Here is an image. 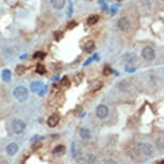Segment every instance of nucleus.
<instances>
[{
    "mask_svg": "<svg viewBox=\"0 0 164 164\" xmlns=\"http://www.w3.org/2000/svg\"><path fill=\"white\" fill-rule=\"evenodd\" d=\"M117 9H118V7H117V6H113V7H112V14H113V15L116 13V10H117Z\"/></svg>",
    "mask_w": 164,
    "mask_h": 164,
    "instance_id": "2f4dec72",
    "label": "nucleus"
},
{
    "mask_svg": "<svg viewBox=\"0 0 164 164\" xmlns=\"http://www.w3.org/2000/svg\"><path fill=\"white\" fill-rule=\"evenodd\" d=\"M12 129L15 134H22L26 129V123L20 119H15L12 123Z\"/></svg>",
    "mask_w": 164,
    "mask_h": 164,
    "instance_id": "7ed1b4c3",
    "label": "nucleus"
},
{
    "mask_svg": "<svg viewBox=\"0 0 164 164\" xmlns=\"http://www.w3.org/2000/svg\"><path fill=\"white\" fill-rule=\"evenodd\" d=\"M73 13V11H72V1H69V7H68V15L69 16H71Z\"/></svg>",
    "mask_w": 164,
    "mask_h": 164,
    "instance_id": "cd10ccee",
    "label": "nucleus"
},
{
    "mask_svg": "<svg viewBox=\"0 0 164 164\" xmlns=\"http://www.w3.org/2000/svg\"><path fill=\"white\" fill-rule=\"evenodd\" d=\"M157 144H158V148H159V149H161V150L164 151V138L158 139Z\"/></svg>",
    "mask_w": 164,
    "mask_h": 164,
    "instance_id": "b1692460",
    "label": "nucleus"
},
{
    "mask_svg": "<svg viewBox=\"0 0 164 164\" xmlns=\"http://www.w3.org/2000/svg\"><path fill=\"white\" fill-rule=\"evenodd\" d=\"M109 114V109L105 104H100L95 108V115L98 116V118L105 119Z\"/></svg>",
    "mask_w": 164,
    "mask_h": 164,
    "instance_id": "39448f33",
    "label": "nucleus"
},
{
    "mask_svg": "<svg viewBox=\"0 0 164 164\" xmlns=\"http://www.w3.org/2000/svg\"><path fill=\"white\" fill-rule=\"evenodd\" d=\"M142 57L147 61H151V60H153L156 58V52H154V49L152 47L146 46L142 50Z\"/></svg>",
    "mask_w": 164,
    "mask_h": 164,
    "instance_id": "20e7f679",
    "label": "nucleus"
},
{
    "mask_svg": "<svg viewBox=\"0 0 164 164\" xmlns=\"http://www.w3.org/2000/svg\"><path fill=\"white\" fill-rule=\"evenodd\" d=\"M45 72H46V69L45 67H44V64L39 63L36 66V73H39V74H45Z\"/></svg>",
    "mask_w": 164,
    "mask_h": 164,
    "instance_id": "aec40b11",
    "label": "nucleus"
},
{
    "mask_svg": "<svg viewBox=\"0 0 164 164\" xmlns=\"http://www.w3.org/2000/svg\"><path fill=\"white\" fill-rule=\"evenodd\" d=\"M163 1H164V0H163Z\"/></svg>",
    "mask_w": 164,
    "mask_h": 164,
    "instance_id": "c9c22d12",
    "label": "nucleus"
},
{
    "mask_svg": "<svg viewBox=\"0 0 164 164\" xmlns=\"http://www.w3.org/2000/svg\"><path fill=\"white\" fill-rule=\"evenodd\" d=\"M85 161H86V164H95V161H97V157H95V154L89 153L85 157Z\"/></svg>",
    "mask_w": 164,
    "mask_h": 164,
    "instance_id": "dca6fc26",
    "label": "nucleus"
},
{
    "mask_svg": "<svg viewBox=\"0 0 164 164\" xmlns=\"http://www.w3.org/2000/svg\"><path fill=\"white\" fill-rule=\"evenodd\" d=\"M79 136H81V138L84 139V141H89V139L91 138V132H90V130H88V129L82 128L79 130Z\"/></svg>",
    "mask_w": 164,
    "mask_h": 164,
    "instance_id": "9d476101",
    "label": "nucleus"
},
{
    "mask_svg": "<svg viewBox=\"0 0 164 164\" xmlns=\"http://www.w3.org/2000/svg\"><path fill=\"white\" fill-rule=\"evenodd\" d=\"M83 78H84V74L83 73H77L74 76V82H76V84H79L83 81Z\"/></svg>",
    "mask_w": 164,
    "mask_h": 164,
    "instance_id": "4be33fe9",
    "label": "nucleus"
},
{
    "mask_svg": "<svg viewBox=\"0 0 164 164\" xmlns=\"http://www.w3.org/2000/svg\"><path fill=\"white\" fill-rule=\"evenodd\" d=\"M66 152V147L63 146V145H58L56 147L54 148V150H53V153L54 154H57V156H61Z\"/></svg>",
    "mask_w": 164,
    "mask_h": 164,
    "instance_id": "f8f14e48",
    "label": "nucleus"
},
{
    "mask_svg": "<svg viewBox=\"0 0 164 164\" xmlns=\"http://www.w3.org/2000/svg\"><path fill=\"white\" fill-rule=\"evenodd\" d=\"M2 79H4V82H6V83H9L11 81V76H12V73H11V71L10 70H8V69H6V70H4L2 71Z\"/></svg>",
    "mask_w": 164,
    "mask_h": 164,
    "instance_id": "4468645a",
    "label": "nucleus"
},
{
    "mask_svg": "<svg viewBox=\"0 0 164 164\" xmlns=\"http://www.w3.org/2000/svg\"><path fill=\"white\" fill-rule=\"evenodd\" d=\"M117 27H118L120 30H122V31H125V30L130 29L131 23H130V20H129L128 17H121V18H119L118 22H117Z\"/></svg>",
    "mask_w": 164,
    "mask_h": 164,
    "instance_id": "423d86ee",
    "label": "nucleus"
},
{
    "mask_svg": "<svg viewBox=\"0 0 164 164\" xmlns=\"http://www.w3.org/2000/svg\"><path fill=\"white\" fill-rule=\"evenodd\" d=\"M125 70H127V71H129V72H134V71H135L134 68H129V67H125Z\"/></svg>",
    "mask_w": 164,
    "mask_h": 164,
    "instance_id": "72a5a7b5",
    "label": "nucleus"
},
{
    "mask_svg": "<svg viewBox=\"0 0 164 164\" xmlns=\"http://www.w3.org/2000/svg\"><path fill=\"white\" fill-rule=\"evenodd\" d=\"M41 146H42V143H41L40 141H39V142H36V144H33V145H32V149H34V150H36V149L40 148Z\"/></svg>",
    "mask_w": 164,
    "mask_h": 164,
    "instance_id": "c85d7f7f",
    "label": "nucleus"
},
{
    "mask_svg": "<svg viewBox=\"0 0 164 164\" xmlns=\"http://www.w3.org/2000/svg\"><path fill=\"white\" fill-rule=\"evenodd\" d=\"M17 151H18V146H17L15 143H11V144L8 145L7 147V153L9 156H14V154L17 153Z\"/></svg>",
    "mask_w": 164,
    "mask_h": 164,
    "instance_id": "9b49d317",
    "label": "nucleus"
},
{
    "mask_svg": "<svg viewBox=\"0 0 164 164\" xmlns=\"http://www.w3.org/2000/svg\"><path fill=\"white\" fill-rule=\"evenodd\" d=\"M118 1H121V0H118Z\"/></svg>",
    "mask_w": 164,
    "mask_h": 164,
    "instance_id": "f704fd0d",
    "label": "nucleus"
},
{
    "mask_svg": "<svg viewBox=\"0 0 164 164\" xmlns=\"http://www.w3.org/2000/svg\"><path fill=\"white\" fill-rule=\"evenodd\" d=\"M62 36H63L62 32H58L55 34V38H56V40H60L61 38H62Z\"/></svg>",
    "mask_w": 164,
    "mask_h": 164,
    "instance_id": "7c9ffc66",
    "label": "nucleus"
},
{
    "mask_svg": "<svg viewBox=\"0 0 164 164\" xmlns=\"http://www.w3.org/2000/svg\"><path fill=\"white\" fill-rule=\"evenodd\" d=\"M59 119H60V117L58 114H53V115L49 116L48 119H47V125H48L50 128H54V127H56V125H58Z\"/></svg>",
    "mask_w": 164,
    "mask_h": 164,
    "instance_id": "0eeeda50",
    "label": "nucleus"
},
{
    "mask_svg": "<svg viewBox=\"0 0 164 164\" xmlns=\"http://www.w3.org/2000/svg\"><path fill=\"white\" fill-rule=\"evenodd\" d=\"M102 86H103V84H102L101 81H97L91 85V90L92 91H98L102 88Z\"/></svg>",
    "mask_w": 164,
    "mask_h": 164,
    "instance_id": "a211bd4d",
    "label": "nucleus"
},
{
    "mask_svg": "<svg viewBox=\"0 0 164 164\" xmlns=\"http://www.w3.org/2000/svg\"><path fill=\"white\" fill-rule=\"evenodd\" d=\"M14 98L16 99L17 101L20 102H25L28 99V95H29V92L27 90V88L23 87V86H18L14 89L13 91Z\"/></svg>",
    "mask_w": 164,
    "mask_h": 164,
    "instance_id": "f03ea898",
    "label": "nucleus"
},
{
    "mask_svg": "<svg viewBox=\"0 0 164 164\" xmlns=\"http://www.w3.org/2000/svg\"><path fill=\"white\" fill-rule=\"evenodd\" d=\"M95 42L93 41H88V42L86 43L85 45H84V50H85L86 53H91L93 49H95Z\"/></svg>",
    "mask_w": 164,
    "mask_h": 164,
    "instance_id": "ddd939ff",
    "label": "nucleus"
},
{
    "mask_svg": "<svg viewBox=\"0 0 164 164\" xmlns=\"http://www.w3.org/2000/svg\"><path fill=\"white\" fill-rule=\"evenodd\" d=\"M99 20H100L99 15H91V16L88 17V20H87V23H88V25H95V24L98 23Z\"/></svg>",
    "mask_w": 164,
    "mask_h": 164,
    "instance_id": "f3484780",
    "label": "nucleus"
},
{
    "mask_svg": "<svg viewBox=\"0 0 164 164\" xmlns=\"http://www.w3.org/2000/svg\"><path fill=\"white\" fill-rule=\"evenodd\" d=\"M103 164H118V163H117L115 160H113V159H106V160L103 162Z\"/></svg>",
    "mask_w": 164,
    "mask_h": 164,
    "instance_id": "bb28decb",
    "label": "nucleus"
},
{
    "mask_svg": "<svg viewBox=\"0 0 164 164\" xmlns=\"http://www.w3.org/2000/svg\"><path fill=\"white\" fill-rule=\"evenodd\" d=\"M49 2L55 10H61L66 6V0H49Z\"/></svg>",
    "mask_w": 164,
    "mask_h": 164,
    "instance_id": "6e6552de",
    "label": "nucleus"
},
{
    "mask_svg": "<svg viewBox=\"0 0 164 164\" xmlns=\"http://www.w3.org/2000/svg\"><path fill=\"white\" fill-rule=\"evenodd\" d=\"M99 4H101L102 8H103L104 10H106V6H105V4H104V1H103V0H99Z\"/></svg>",
    "mask_w": 164,
    "mask_h": 164,
    "instance_id": "473e14b6",
    "label": "nucleus"
},
{
    "mask_svg": "<svg viewBox=\"0 0 164 164\" xmlns=\"http://www.w3.org/2000/svg\"><path fill=\"white\" fill-rule=\"evenodd\" d=\"M118 88L120 91H127V89H128V85H127V83L125 81H122L118 84Z\"/></svg>",
    "mask_w": 164,
    "mask_h": 164,
    "instance_id": "412c9836",
    "label": "nucleus"
},
{
    "mask_svg": "<svg viewBox=\"0 0 164 164\" xmlns=\"http://www.w3.org/2000/svg\"><path fill=\"white\" fill-rule=\"evenodd\" d=\"M123 59L129 63H133L134 61H136V57H135L134 54L127 53V54H125V56H123Z\"/></svg>",
    "mask_w": 164,
    "mask_h": 164,
    "instance_id": "2eb2a0df",
    "label": "nucleus"
},
{
    "mask_svg": "<svg viewBox=\"0 0 164 164\" xmlns=\"http://www.w3.org/2000/svg\"><path fill=\"white\" fill-rule=\"evenodd\" d=\"M137 151L142 156L144 157H151L152 154L154 153V149L153 146L150 144V143H147V142H141L137 144Z\"/></svg>",
    "mask_w": 164,
    "mask_h": 164,
    "instance_id": "f257e3e1",
    "label": "nucleus"
},
{
    "mask_svg": "<svg viewBox=\"0 0 164 164\" xmlns=\"http://www.w3.org/2000/svg\"><path fill=\"white\" fill-rule=\"evenodd\" d=\"M112 73V69L109 68V67H104V69H103V74H104L105 76H107V75H109Z\"/></svg>",
    "mask_w": 164,
    "mask_h": 164,
    "instance_id": "393cba45",
    "label": "nucleus"
},
{
    "mask_svg": "<svg viewBox=\"0 0 164 164\" xmlns=\"http://www.w3.org/2000/svg\"><path fill=\"white\" fill-rule=\"evenodd\" d=\"M44 88V85H43L42 82H39V81H36V82H32L30 84V89L32 92H40V90H42Z\"/></svg>",
    "mask_w": 164,
    "mask_h": 164,
    "instance_id": "1a4fd4ad",
    "label": "nucleus"
},
{
    "mask_svg": "<svg viewBox=\"0 0 164 164\" xmlns=\"http://www.w3.org/2000/svg\"><path fill=\"white\" fill-rule=\"evenodd\" d=\"M15 71H16V73L18 74V75H22V74H24V73H25L26 69H25V67H23V66H17Z\"/></svg>",
    "mask_w": 164,
    "mask_h": 164,
    "instance_id": "5701e85b",
    "label": "nucleus"
},
{
    "mask_svg": "<svg viewBox=\"0 0 164 164\" xmlns=\"http://www.w3.org/2000/svg\"><path fill=\"white\" fill-rule=\"evenodd\" d=\"M60 85H61V87H62V88H69L70 85H71V83H70L69 78H68L67 76H64V77L61 79V82H60Z\"/></svg>",
    "mask_w": 164,
    "mask_h": 164,
    "instance_id": "6ab92c4d",
    "label": "nucleus"
},
{
    "mask_svg": "<svg viewBox=\"0 0 164 164\" xmlns=\"http://www.w3.org/2000/svg\"><path fill=\"white\" fill-rule=\"evenodd\" d=\"M75 26H76V23L75 22H72V23H70L69 25H68V29H72V28H74Z\"/></svg>",
    "mask_w": 164,
    "mask_h": 164,
    "instance_id": "c756f323",
    "label": "nucleus"
},
{
    "mask_svg": "<svg viewBox=\"0 0 164 164\" xmlns=\"http://www.w3.org/2000/svg\"><path fill=\"white\" fill-rule=\"evenodd\" d=\"M44 56H45V54L44 53H42V52H38V53H36L34 55H33V57L36 58V59H39V58H44Z\"/></svg>",
    "mask_w": 164,
    "mask_h": 164,
    "instance_id": "a878e982",
    "label": "nucleus"
}]
</instances>
